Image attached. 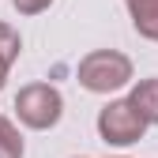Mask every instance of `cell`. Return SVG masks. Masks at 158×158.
Segmentation results:
<instances>
[{"label":"cell","instance_id":"obj_1","mask_svg":"<svg viewBox=\"0 0 158 158\" xmlns=\"http://www.w3.org/2000/svg\"><path fill=\"white\" fill-rule=\"evenodd\" d=\"M75 75H79V87L83 90L113 94V90H121V87L132 83V60L124 53H117V49H94V53H87L83 60H79Z\"/></svg>","mask_w":158,"mask_h":158},{"label":"cell","instance_id":"obj_2","mask_svg":"<svg viewBox=\"0 0 158 158\" xmlns=\"http://www.w3.org/2000/svg\"><path fill=\"white\" fill-rule=\"evenodd\" d=\"M15 113L19 121L34 132H45L64 117V98L53 83H27L23 90L15 94Z\"/></svg>","mask_w":158,"mask_h":158},{"label":"cell","instance_id":"obj_3","mask_svg":"<svg viewBox=\"0 0 158 158\" xmlns=\"http://www.w3.org/2000/svg\"><path fill=\"white\" fill-rule=\"evenodd\" d=\"M151 124L143 121V113L132 106V98H117V102L98 109V135L113 147H128V143H139L143 132Z\"/></svg>","mask_w":158,"mask_h":158},{"label":"cell","instance_id":"obj_4","mask_svg":"<svg viewBox=\"0 0 158 158\" xmlns=\"http://www.w3.org/2000/svg\"><path fill=\"white\" fill-rule=\"evenodd\" d=\"M124 8L132 15L135 34L147 42H158V0H124Z\"/></svg>","mask_w":158,"mask_h":158},{"label":"cell","instance_id":"obj_5","mask_svg":"<svg viewBox=\"0 0 158 158\" xmlns=\"http://www.w3.org/2000/svg\"><path fill=\"white\" fill-rule=\"evenodd\" d=\"M132 106L143 113V121L147 124H158V79L151 75V79H139V83L132 87Z\"/></svg>","mask_w":158,"mask_h":158},{"label":"cell","instance_id":"obj_6","mask_svg":"<svg viewBox=\"0 0 158 158\" xmlns=\"http://www.w3.org/2000/svg\"><path fill=\"white\" fill-rule=\"evenodd\" d=\"M19 49H23V38H19V30L8 27V23H0V90H4V83H8L11 64L19 60Z\"/></svg>","mask_w":158,"mask_h":158},{"label":"cell","instance_id":"obj_7","mask_svg":"<svg viewBox=\"0 0 158 158\" xmlns=\"http://www.w3.org/2000/svg\"><path fill=\"white\" fill-rule=\"evenodd\" d=\"M23 135H19V128L8 121L4 113H0V158H23Z\"/></svg>","mask_w":158,"mask_h":158},{"label":"cell","instance_id":"obj_8","mask_svg":"<svg viewBox=\"0 0 158 158\" xmlns=\"http://www.w3.org/2000/svg\"><path fill=\"white\" fill-rule=\"evenodd\" d=\"M49 4H53V0H11V8H15L19 15H42Z\"/></svg>","mask_w":158,"mask_h":158}]
</instances>
